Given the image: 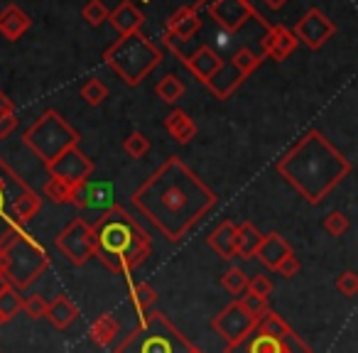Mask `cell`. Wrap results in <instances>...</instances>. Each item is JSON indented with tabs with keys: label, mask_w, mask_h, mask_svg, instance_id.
<instances>
[{
	"label": "cell",
	"mask_w": 358,
	"mask_h": 353,
	"mask_svg": "<svg viewBox=\"0 0 358 353\" xmlns=\"http://www.w3.org/2000/svg\"><path fill=\"white\" fill-rule=\"evenodd\" d=\"M243 81H245V76L241 74L231 62H224V64L214 71V76L206 81V86H209V91L216 96V99L224 101V99H229V96L234 94Z\"/></svg>",
	"instance_id": "19"
},
{
	"label": "cell",
	"mask_w": 358,
	"mask_h": 353,
	"mask_svg": "<svg viewBox=\"0 0 358 353\" xmlns=\"http://www.w3.org/2000/svg\"><path fill=\"white\" fill-rule=\"evenodd\" d=\"M130 302H133V307L140 314H148L152 312V304L157 302V294H155V289L148 282H138L130 287Z\"/></svg>",
	"instance_id": "30"
},
{
	"label": "cell",
	"mask_w": 358,
	"mask_h": 353,
	"mask_svg": "<svg viewBox=\"0 0 358 353\" xmlns=\"http://www.w3.org/2000/svg\"><path fill=\"white\" fill-rule=\"evenodd\" d=\"M45 317L52 322V326L57 329H69L71 324L79 319V307L71 302L66 294H57L52 302H47V312Z\"/></svg>",
	"instance_id": "23"
},
{
	"label": "cell",
	"mask_w": 358,
	"mask_h": 353,
	"mask_svg": "<svg viewBox=\"0 0 358 353\" xmlns=\"http://www.w3.org/2000/svg\"><path fill=\"white\" fill-rule=\"evenodd\" d=\"M334 32H336V25H334L319 8H309V10L299 17L297 25H294L292 35L297 37V42H304L309 50H319V47H324L331 40Z\"/></svg>",
	"instance_id": "12"
},
{
	"label": "cell",
	"mask_w": 358,
	"mask_h": 353,
	"mask_svg": "<svg viewBox=\"0 0 358 353\" xmlns=\"http://www.w3.org/2000/svg\"><path fill=\"white\" fill-rule=\"evenodd\" d=\"M3 324H6V322H3V317H0V326H3Z\"/></svg>",
	"instance_id": "49"
},
{
	"label": "cell",
	"mask_w": 358,
	"mask_h": 353,
	"mask_svg": "<svg viewBox=\"0 0 358 353\" xmlns=\"http://www.w3.org/2000/svg\"><path fill=\"white\" fill-rule=\"evenodd\" d=\"M45 167H47V172H50V177L62 180L69 187H79L81 182H86L91 174H94V162L81 152L79 145H74V147L57 154V157L52 159L50 164H45Z\"/></svg>",
	"instance_id": "9"
},
{
	"label": "cell",
	"mask_w": 358,
	"mask_h": 353,
	"mask_svg": "<svg viewBox=\"0 0 358 353\" xmlns=\"http://www.w3.org/2000/svg\"><path fill=\"white\" fill-rule=\"evenodd\" d=\"M57 248L64 253L74 265H84L94 258V233H91V224L79 216L74 219L59 236H57Z\"/></svg>",
	"instance_id": "8"
},
{
	"label": "cell",
	"mask_w": 358,
	"mask_h": 353,
	"mask_svg": "<svg viewBox=\"0 0 358 353\" xmlns=\"http://www.w3.org/2000/svg\"><path fill=\"white\" fill-rule=\"evenodd\" d=\"M263 3H265L268 8H273V10H278V8H282L285 3H287V0H263Z\"/></svg>",
	"instance_id": "45"
},
{
	"label": "cell",
	"mask_w": 358,
	"mask_h": 353,
	"mask_svg": "<svg viewBox=\"0 0 358 353\" xmlns=\"http://www.w3.org/2000/svg\"><path fill=\"white\" fill-rule=\"evenodd\" d=\"M234 238H236V224L234 221H221L209 233V245L216 255H221L224 260H231V258H236Z\"/></svg>",
	"instance_id": "26"
},
{
	"label": "cell",
	"mask_w": 358,
	"mask_h": 353,
	"mask_svg": "<svg viewBox=\"0 0 358 353\" xmlns=\"http://www.w3.org/2000/svg\"><path fill=\"white\" fill-rule=\"evenodd\" d=\"M194 353H204V351H201V348H196V351Z\"/></svg>",
	"instance_id": "48"
},
{
	"label": "cell",
	"mask_w": 358,
	"mask_h": 353,
	"mask_svg": "<svg viewBox=\"0 0 358 353\" xmlns=\"http://www.w3.org/2000/svg\"><path fill=\"white\" fill-rule=\"evenodd\" d=\"M221 284H224L226 292L231 294H243L248 289V275L241 268H229L224 275H221Z\"/></svg>",
	"instance_id": "33"
},
{
	"label": "cell",
	"mask_w": 358,
	"mask_h": 353,
	"mask_svg": "<svg viewBox=\"0 0 358 353\" xmlns=\"http://www.w3.org/2000/svg\"><path fill=\"white\" fill-rule=\"evenodd\" d=\"M260 62H263V59H260V55H255V52L248 50V47H241V50L236 52L234 57H231V64H234L243 76L253 74V71L260 66Z\"/></svg>",
	"instance_id": "32"
},
{
	"label": "cell",
	"mask_w": 358,
	"mask_h": 353,
	"mask_svg": "<svg viewBox=\"0 0 358 353\" xmlns=\"http://www.w3.org/2000/svg\"><path fill=\"white\" fill-rule=\"evenodd\" d=\"M81 99L86 101L89 106H101L106 99H108V86L99 79H89L81 89Z\"/></svg>",
	"instance_id": "36"
},
{
	"label": "cell",
	"mask_w": 358,
	"mask_h": 353,
	"mask_svg": "<svg viewBox=\"0 0 358 353\" xmlns=\"http://www.w3.org/2000/svg\"><path fill=\"white\" fill-rule=\"evenodd\" d=\"M289 253H292V245H289L282 236L268 233V236H263V243H260L258 250H255V258H258L268 270H278V265L282 263Z\"/></svg>",
	"instance_id": "20"
},
{
	"label": "cell",
	"mask_w": 358,
	"mask_h": 353,
	"mask_svg": "<svg viewBox=\"0 0 358 353\" xmlns=\"http://www.w3.org/2000/svg\"><path fill=\"white\" fill-rule=\"evenodd\" d=\"M199 30H201V15L192 6H185L167 17V30L164 32L185 45V42H189Z\"/></svg>",
	"instance_id": "15"
},
{
	"label": "cell",
	"mask_w": 358,
	"mask_h": 353,
	"mask_svg": "<svg viewBox=\"0 0 358 353\" xmlns=\"http://www.w3.org/2000/svg\"><path fill=\"white\" fill-rule=\"evenodd\" d=\"M22 302L25 299L20 297V289L10 287L8 282L0 284V317H3V322L15 319L22 312Z\"/></svg>",
	"instance_id": "28"
},
{
	"label": "cell",
	"mask_w": 358,
	"mask_h": 353,
	"mask_svg": "<svg viewBox=\"0 0 358 353\" xmlns=\"http://www.w3.org/2000/svg\"><path fill=\"white\" fill-rule=\"evenodd\" d=\"M118 333H120V326H118V322H115V317H110V314H101V317L96 319V322L91 324V329H89L91 341H94L96 346H101V348L110 346Z\"/></svg>",
	"instance_id": "27"
},
{
	"label": "cell",
	"mask_w": 358,
	"mask_h": 353,
	"mask_svg": "<svg viewBox=\"0 0 358 353\" xmlns=\"http://www.w3.org/2000/svg\"><path fill=\"white\" fill-rule=\"evenodd\" d=\"M348 216L343 214V211H331V214L327 216V219H324V229H327V233L329 236H343L348 231Z\"/></svg>",
	"instance_id": "38"
},
{
	"label": "cell",
	"mask_w": 358,
	"mask_h": 353,
	"mask_svg": "<svg viewBox=\"0 0 358 353\" xmlns=\"http://www.w3.org/2000/svg\"><path fill=\"white\" fill-rule=\"evenodd\" d=\"M226 353H287L282 346V341L273 336H265V333L255 331L248 333L243 341L234 343V346H226Z\"/></svg>",
	"instance_id": "22"
},
{
	"label": "cell",
	"mask_w": 358,
	"mask_h": 353,
	"mask_svg": "<svg viewBox=\"0 0 358 353\" xmlns=\"http://www.w3.org/2000/svg\"><path fill=\"white\" fill-rule=\"evenodd\" d=\"M245 292L268 297V294L273 292V280L265 278V275H253V278H248V289H245Z\"/></svg>",
	"instance_id": "42"
},
{
	"label": "cell",
	"mask_w": 358,
	"mask_h": 353,
	"mask_svg": "<svg viewBox=\"0 0 358 353\" xmlns=\"http://www.w3.org/2000/svg\"><path fill=\"white\" fill-rule=\"evenodd\" d=\"M182 62L187 64V69L192 71V74L196 76V79L201 81V84H206V81L214 76V71L219 69L221 64H224V59H221L219 55H216L214 50H211L209 45H201L196 47L192 55H185L182 57Z\"/></svg>",
	"instance_id": "16"
},
{
	"label": "cell",
	"mask_w": 358,
	"mask_h": 353,
	"mask_svg": "<svg viewBox=\"0 0 358 353\" xmlns=\"http://www.w3.org/2000/svg\"><path fill=\"white\" fill-rule=\"evenodd\" d=\"M0 284H3V282H0Z\"/></svg>",
	"instance_id": "50"
},
{
	"label": "cell",
	"mask_w": 358,
	"mask_h": 353,
	"mask_svg": "<svg viewBox=\"0 0 358 353\" xmlns=\"http://www.w3.org/2000/svg\"><path fill=\"white\" fill-rule=\"evenodd\" d=\"M22 143L37 154L45 164H50L57 154L79 145V133L62 118L57 110H45L22 135Z\"/></svg>",
	"instance_id": "7"
},
{
	"label": "cell",
	"mask_w": 358,
	"mask_h": 353,
	"mask_svg": "<svg viewBox=\"0 0 358 353\" xmlns=\"http://www.w3.org/2000/svg\"><path fill=\"white\" fill-rule=\"evenodd\" d=\"M42 194H45L50 201H55V204H71L74 187L64 185V182L55 180V177H50V180H47V185H45V189H42Z\"/></svg>",
	"instance_id": "31"
},
{
	"label": "cell",
	"mask_w": 358,
	"mask_h": 353,
	"mask_svg": "<svg viewBox=\"0 0 358 353\" xmlns=\"http://www.w3.org/2000/svg\"><path fill=\"white\" fill-rule=\"evenodd\" d=\"M299 270H302V265H299V258L294 253H289L287 258L278 265V273L282 275V278H287V280H292L294 275H299Z\"/></svg>",
	"instance_id": "43"
},
{
	"label": "cell",
	"mask_w": 358,
	"mask_h": 353,
	"mask_svg": "<svg viewBox=\"0 0 358 353\" xmlns=\"http://www.w3.org/2000/svg\"><path fill=\"white\" fill-rule=\"evenodd\" d=\"M103 62L128 86H138L162 62V52L143 32H133V35H125L120 40H115L106 50Z\"/></svg>",
	"instance_id": "6"
},
{
	"label": "cell",
	"mask_w": 358,
	"mask_h": 353,
	"mask_svg": "<svg viewBox=\"0 0 358 353\" xmlns=\"http://www.w3.org/2000/svg\"><path fill=\"white\" fill-rule=\"evenodd\" d=\"M40 209H42V196L37 194L35 189L27 187V189H22L20 194L10 201L8 214H10V221L15 226H25L27 221H32L37 214H40Z\"/></svg>",
	"instance_id": "21"
},
{
	"label": "cell",
	"mask_w": 358,
	"mask_h": 353,
	"mask_svg": "<svg viewBox=\"0 0 358 353\" xmlns=\"http://www.w3.org/2000/svg\"><path fill=\"white\" fill-rule=\"evenodd\" d=\"M164 128L174 138V143L179 145H189L196 138V123L185 113V110H172V113L164 118Z\"/></svg>",
	"instance_id": "25"
},
{
	"label": "cell",
	"mask_w": 358,
	"mask_h": 353,
	"mask_svg": "<svg viewBox=\"0 0 358 353\" xmlns=\"http://www.w3.org/2000/svg\"><path fill=\"white\" fill-rule=\"evenodd\" d=\"M130 199L164 238L177 243L214 209L219 196L189 164L179 157H169L133 192Z\"/></svg>",
	"instance_id": "1"
},
{
	"label": "cell",
	"mask_w": 358,
	"mask_h": 353,
	"mask_svg": "<svg viewBox=\"0 0 358 353\" xmlns=\"http://www.w3.org/2000/svg\"><path fill=\"white\" fill-rule=\"evenodd\" d=\"M123 150H125V154H128V157L143 159L145 154L150 152V140H148V135L140 133V130L130 133L128 138H125V143H123Z\"/></svg>",
	"instance_id": "35"
},
{
	"label": "cell",
	"mask_w": 358,
	"mask_h": 353,
	"mask_svg": "<svg viewBox=\"0 0 358 353\" xmlns=\"http://www.w3.org/2000/svg\"><path fill=\"white\" fill-rule=\"evenodd\" d=\"M6 106H13V101L8 99V96L3 94V91H0V108H6Z\"/></svg>",
	"instance_id": "47"
},
{
	"label": "cell",
	"mask_w": 358,
	"mask_h": 353,
	"mask_svg": "<svg viewBox=\"0 0 358 353\" xmlns=\"http://www.w3.org/2000/svg\"><path fill=\"white\" fill-rule=\"evenodd\" d=\"M211 3H216V0H196V3H194V6H192V8H194V10L201 15V10H206V8H209Z\"/></svg>",
	"instance_id": "44"
},
{
	"label": "cell",
	"mask_w": 358,
	"mask_h": 353,
	"mask_svg": "<svg viewBox=\"0 0 358 353\" xmlns=\"http://www.w3.org/2000/svg\"><path fill=\"white\" fill-rule=\"evenodd\" d=\"M108 8H106L103 0H89L84 6V10H81V17H84L89 25H103L106 20H108Z\"/></svg>",
	"instance_id": "37"
},
{
	"label": "cell",
	"mask_w": 358,
	"mask_h": 353,
	"mask_svg": "<svg viewBox=\"0 0 358 353\" xmlns=\"http://www.w3.org/2000/svg\"><path fill=\"white\" fill-rule=\"evenodd\" d=\"M22 312H25L30 319H42V317H45V312H47L45 297H40V294H32V297H27L25 302H22Z\"/></svg>",
	"instance_id": "41"
},
{
	"label": "cell",
	"mask_w": 358,
	"mask_h": 353,
	"mask_svg": "<svg viewBox=\"0 0 358 353\" xmlns=\"http://www.w3.org/2000/svg\"><path fill=\"white\" fill-rule=\"evenodd\" d=\"M206 10H209V15L216 20V25H219L224 32H229V35L238 32L241 27L250 20L263 22V17L255 13V8L250 6L248 0H216V3H211Z\"/></svg>",
	"instance_id": "11"
},
{
	"label": "cell",
	"mask_w": 358,
	"mask_h": 353,
	"mask_svg": "<svg viewBox=\"0 0 358 353\" xmlns=\"http://www.w3.org/2000/svg\"><path fill=\"white\" fill-rule=\"evenodd\" d=\"M6 255H3V248H0V282H6Z\"/></svg>",
	"instance_id": "46"
},
{
	"label": "cell",
	"mask_w": 358,
	"mask_h": 353,
	"mask_svg": "<svg viewBox=\"0 0 358 353\" xmlns=\"http://www.w3.org/2000/svg\"><path fill=\"white\" fill-rule=\"evenodd\" d=\"M71 204L79 206V209H96L106 211L115 204L113 201V187L108 182H81L79 187H74V194H71Z\"/></svg>",
	"instance_id": "13"
},
{
	"label": "cell",
	"mask_w": 358,
	"mask_h": 353,
	"mask_svg": "<svg viewBox=\"0 0 358 353\" xmlns=\"http://www.w3.org/2000/svg\"><path fill=\"white\" fill-rule=\"evenodd\" d=\"M263 55H268L275 62H285L294 50H297V37L292 35L287 25H268V32L263 37Z\"/></svg>",
	"instance_id": "14"
},
{
	"label": "cell",
	"mask_w": 358,
	"mask_h": 353,
	"mask_svg": "<svg viewBox=\"0 0 358 353\" xmlns=\"http://www.w3.org/2000/svg\"><path fill=\"white\" fill-rule=\"evenodd\" d=\"M211 329L224 338L226 346H234V343L243 341L248 333H253L255 319L250 317V314L238 304V299H236V302H231L229 307H224L219 314H216L214 322H211Z\"/></svg>",
	"instance_id": "10"
},
{
	"label": "cell",
	"mask_w": 358,
	"mask_h": 353,
	"mask_svg": "<svg viewBox=\"0 0 358 353\" xmlns=\"http://www.w3.org/2000/svg\"><path fill=\"white\" fill-rule=\"evenodd\" d=\"M278 172L309 204H322L351 174V162L319 130H309L278 159Z\"/></svg>",
	"instance_id": "2"
},
{
	"label": "cell",
	"mask_w": 358,
	"mask_h": 353,
	"mask_svg": "<svg viewBox=\"0 0 358 353\" xmlns=\"http://www.w3.org/2000/svg\"><path fill=\"white\" fill-rule=\"evenodd\" d=\"M196 346L162 312L143 314V322L115 346V353H194Z\"/></svg>",
	"instance_id": "5"
},
{
	"label": "cell",
	"mask_w": 358,
	"mask_h": 353,
	"mask_svg": "<svg viewBox=\"0 0 358 353\" xmlns=\"http://www.w3.org/2000/svg\"><path fill=\"white\" fill-rule=\"evenodd\" d=\"M238 304L245 309V312L250 314V317L258 322L260 317H265V314L270 312V304H268V297H260V294H253V292H243L238 299Z\"/></svg>",
	"instance_id": "34"
},
{
	"label": "cell",
	"mask_w": 358,
	"mask_h": 353,
	"mask_svg": "<svg viewBox=\"0 0 358 353\" xmlns=\"http://www.w3.org/2000/svg\"><path fill=\"white\" fill-rule=\"evenodd\" d=\"M108 22L120 32V37H125L133 35V32H140V27L145 25V15L135 8L133 0H123L120 6H115L108 13Z\"/></svg>",
	"instance_id": "17"
},
{
	"label": "cell",
	"mask_w": 358,
	"mask_h": 353,
	"mask_svg": "<svg viewBox=\"0 0 358 353\" xmlns=\"http://www.w3.org/2000/svg\"><path fill=\"white\" fill-rule=\"evenodd\" d=\"M94 233V258L113 275L133 273L152 253L148 231L128 214L120 204L101 211L91 224Z\"/></svg>",
	"instance_id": "3"
},
{
	"label": "cell",
	"mask_w": 358,
	"mask_h": 353,
	"mask_svg": "<svg viewBox=\"0 0 358 353\" xmlns=\"http://www.w3.org/2000/svg\"><path fill=\"white\" fill-rule=\"evenodd\" d=\"M32 27V17L22 8L6 6L0 10V35L8 42H17Z\"/></svg>",
	"instance_id": "18"
},
{
	"label": "cell",
	"mask_w": 358,
	"mask_h": 353,
	"mask_svg": "<svg viewBox=\"0 0 358 353\" xmlns=\"http://www.w3.org/2000/svg\"><path fill=\"white\" fill-rule=\"evenodd\" d=\"M260 243H263V233H260V231L255 229L250 221L236 226L234 250H236V255H238V258H243V260L255 258V250H258Z\"/></svg>",
	"instance_id": "24"
},
{
	"label": "cell",
	"mask_w": 358,
	"mask_h": 353,
	"mask_svg": "<svg viewBox=\"0 0 358 353\" xmlns=\"http://www.w3.org/2000/svg\"><path fill=\"white\" fill-rule=\"evenodd\" d=\"M155 94H157L164 103H177V101L185 96V84H182V79H179V76L167 74V76H162V79L157 81V86H155Z\"/></svg>",
	"instance_id": "29"
},
{
	"label": "cell",
	"mask_w": 358,
	"mask_h": 353,
	"mask_svg": "<svg viewBox=\"0 0 358 353\" xmlns=\"http://www.w3.org/2000/svg\"><path fill=\"white\" fill-rule=\"evenodd\" d=\"M15 128H17L15 106H6V108H0V140H6Z\"/></svg>",
	"instance_id": "39"
},
{
	"label": "cell",
	"mask_w": 358,
	"mask_h": 353,
	"mask_svg": "<svg viewBox=\"0 0 358 353\" xmlns=\"http://www.w3.org/2000/svg\"><path fill=\"white\" fill-rule=\"evenodd\" d=\"M6 255V282L15 289H27L50 268V253L25 229H13L0 238Z\"/></svg>",
	"instance_id": "4"
},
{
	"label": "cell",
	"mask_w": 358,
	"mask_h": 353,
	"mask_svg": "<svg viewBox=\"0 0 358 353\" xmlns=\"http://www.w3.org/2000/svg\"><path fill=\"white\" fill-rule=\"evenodd\" d=\"M336 289L343 294V297H353L358 292V275L353 270H346V273L338 275L336 280Z\"/></svg>",
	"instance_id": "40"
}]
</instances>
